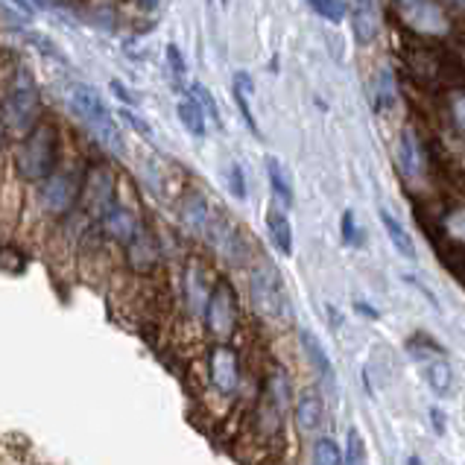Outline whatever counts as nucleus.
Listing matches in <instances>:
<instances>
[{
	"label": "nucleus",
	"instance_id": "5",
	"mask_svg": "<svg viewBox=\"0 0 465 465\" xmlns=\"http://www.w3.org/2000/svg\"><path fill=\"white\" fill-rule=\"evenodd\" d=\"M79 190H83V181L74 173V170H53L44 181L42 190H38V199H42V208L47 214H68L70 208L76 205Z\"/></svg>",
	"mask_w": 465,
	"mask_h": 465
},
{
	"label": "nucleus",
	"instance_id": "22",
	"mask_svg": "<svg viewBox=\"0 0 465 465\" xmlns=\"http://www.w3.org/2000/svg\"><path fill=\"white\" fill-rule=\"evenodd\" d=\"M126 255H129V264H132L135 269H147L156 261V249H153V244H149V237L144 235V228H140L138 235L126 244Z\"/></svg>",
	"mask_w": 465,
	"mask_h": 465
},
{
	"label": "nucleus",
	"instance_id": "3",
	"mask_svg": "<svg viewBox=\"0 0 465 465\" xmlns=\"http://www.w3.org/2000/svg\"><path fill=\"white\" fill-rule=\"evenodd\" d=\"M38 117V88L27 68H18L4 97V120L12 129H33Z\"/></svg>",
	"mask_w": 465,
	"mask_h": 465
},
{
	"label": "nucleus",
	"instance_id": "17",
	"mask_svg": "<svg viewBox=\"0 0 465 465\" xmlns=\"http://www.w3.org/2000/svg\"><path fill=\"white\" fill-rule=\"evenodd\" d=\"M267 176H269V185H272V194L278 196L281 205H293V181H290V173L287 167L281 164L278 158H267Z\"/></svg>",
	"mask_w": 465,
	"mask_h": 465
},
{
	"label": "nucleus",
	"instance_id": "6",
	"mask_svg": "<svg viewBox=\"0 0 465 465\" xmlns=\"http://www.w3.org/2000/svg\"><path fill=\"white\" fill-rule=\"evenodd\" d=\"M396 6L404 18V24L410 29H416V33H424V36L448 33V18H445V12L433 4V0H401Z\"/></svg>",
	"mask_w": 465,
	"mask_h": 465
},
{
	"label": "nucleus",
	"instance_id": "12",
	"mask_svg": "<svg viewBox=\"0 0 465 465\" xmlns=\"http://www.w3.org/2000/svg\"><path fill=\"white\" fill-rule=\"evenodd\" d=\"M103 228L108 231L111 237L120 240V244H129L138 231H140V222L138 217L132 214V211H126V208H120V205H111L106 214H103Z\"/></svg>",
	"mask_w": 465,
	"mask_h": 465
},
{
	"label": "nucleus",
	"instance_id": "25",
	"mask_svg": "<svg viewBox=\"0 0 465 465\" xmlns=\"http://www.w3.org/2000/svg\"><path fill=\"white\" fill-rule=\"evenodd\" d=\"M340 462H342V453L331 439H319L313 445V465H340Z\"/></svg>",
	"mask_w": 465,
	"mask_h": 465
},
{
	"label": "nucleus",
	"instance_id": "27",
	"mask_svg": "<svg viewBox=\"0 0 465 465\" xmlns=\"http://www.w3.org/2000/svg\"><path fill=\"white\" fill-rule=\"evenodd\" d=\"M190 97L196 100V103L202 106V111L214 120V124H220V108H217V103H214V97H211V91L205 88V85H199V83H194L190 85Z\"/></svg>",
	"mask_w": 465,
	"mask_h": 465
},
{
	"label": "nucleus",
	"instance_id": "8",
	"mask_svg": "<svg viewBox=\"0 0 465 465\" xmlns=\"http://www.w3.org/2000/svg\"><path fill=\"white\" fill-rule=\"evenodd\" d=\"M410 351L421 363V375H424V381L430 383V389L439 392V396H445V392L451 389V366H448V360H445L433 346L421 349L419 342H410Z\"/></svg>",
	"mask_w": 465,
	"mask_h": 465
},
{
	"label": "nucleus",
	"instance_id": "15",
	"mask_svg": "<svg viewBox=\"0 0 465 465\" xmlns=\"http://www.w3.org/2000/svg\"><path fill=\"white\" fill-rule=\"evenodd\" d=\"M381 222H383V231H387V237L392 240V246L398 249V255L401 258H407V261H416V246H413V237H410V231L401 226V222L389 214L387 208H381Z\"/></svg>",
	"mask_w": 465,
	"mask_h": 465
},
{
	"label": "nucleus",
	"instance_id": "18",
	"mask_svg": "<svg viewBox=\"0 0 465 465\" xmlns=\"http://www.w3.org/2000/svg\"><path fill=\"white\" fill-rule=\"evenodd\" d=\"M252 91H255V85H252V79L249 74H235V103L240 108V115H244L246 120V126L252 129L255 135H261V129H258V120H255V111H252Z\"/></svg>",
	"mask_w": 465,
	"mask_h": 465
},
{
	"label": "nucleus",
	"instance_id": "39",
	"mask_svg": "<svg viewBox=\"0 0 465 465\" xmlns=\"http://www.w3.org/2000/svg\"><path fill=\"white\" fill-rule=\"evenodd\" d=\"M396 4H401V0H396Z\"/></svg>",
	"mask_w": 465,
	"mask_h": 465
},
{
	"label": "nucleus",
	"instance_id": "19",
	"mask_svg": "<svg viewBox=\"0 0 465 465\" xmlns=\"http://www.w3.org/2000/svg\"><path fill=\"white\" fill-rule=\"evenodd\" d=\"M176 111H179V120H181V126L188 129L190 135H196V138H202L205 135V111H202V106L196 103L194 97H185V100H179V106H176Z\"/></svg>",
	"mask_w": 465,
	"mask_h": 465
},
{
	"label": "nucleus",
	"instance_id": "16",
	"mask_svg": "<svg viewBox=\"0 0 465 465\" xmlns=\"http://www.w3.org/2000/svg\"><path fill=\"white\" fill-rule=\"evenodd\" d=\"M301 349H305V355L310 357L313 369L319 372V378L325 381V387L331 389L333 387V366H331V357L325 355V349H322L317 342V337L308 333V331H301Z\"/></svg>",
	"mask_w": 465,
	"mask_h": 465
},
{
	"label": "nucleus",
	"instance_id": "21",
	"mask_svg": "<svg viewBox=\"0 0 465 465\" xmlns=\"http://www.w3.org/2000/svg\"><path fill=\"white\" fill-rule=\"evenodd\" d=\"M322 401L319 396H305L299 404H296V421H299V428L301 430H319V424H322Z\"/></svg>",
	"mask_w": 465,
	"mask_h": 465
},
{
	"label": "nucleus",
	"instance_id": "9",
	"mask_svg": "<svg viewBox=\"0 0 465 465\" xmlns=\"http://www.w3.org/2000/svg\"><path fill=\"white\" fill-rule=\"evenodd\" d=\"M111 194H115V181L106 173V170H91L83 181V190H79V199L91 214L103 217L111 208Z\"/></svg>",
	"mask_w": 465,
	"mask_h": 465
},
{
	"label": "nucleus",
	"instance_id": "24",
	"mask_svg": "<svg viewBox=\"0 0 465 465\" xmlns=\"http://www.w3.org/2000/svg\"><path fill=\"white\" fill-rule=\"evenodd\" d=\"M308 6L331 24H340L349 18V6L342 4V0H308Z\"/></svg>",
	"mask_w": 465,
	"mask_h": 465
},
{
	"label": "nucleus",
	"instance_id": "38",
	"mask_svg": "<svg viewBox=\"0 0 465 465\" xmlns=\"http://www.w3.org/2000/svg\"><path fill=\"white\" fill-rule=\"evenodd\" d=\"M453 4H460V6H465V0H453Z\"/></svg>",
	"mask_w": 465,
	"mask_h": 465
},
{
	"label": "nucleus",
	"instance_id": "29",
	"mask_svg": "<svg viewBox=\"0 0 465 465\" xmlns=\"http://www.w3.org/2000/svg\"><path fill=\"white\" fill-rule=\"evenodd\" d=\"M445 228H448V235L453 240H460V244H465V208L453 211V214L445 217Z\"/></svg>",
	"mask_w": 465,
	"mask_h": 465
},
{
	"label": "nucleus",
	"instance_id": "26",
	"mask_svg": "<svg viewBox=\"0 0 465 465\" xmlns=\"http://www.w3.org/2000/svg\"><path fill=\"white\" fill-rule=\"evenodd\" d=\"M346 465H366V445L357 428L349 430V445H346Z\"/></svg>",
	"mask_w": 465,
	"mask_h": 465
},
{
	"label": "nucleus",
	"instance_id": "11",
	"mask_svg": "<svg viewBox=\"0 0 465 465\" xmlns=\"http://www.w3.org/2000/svg\"><path fill=\"white\" fill-rule=\"evenodd\" d=\"M398 167L404 170V176L407 179H421L424 167H428L424 149L419 144V135L413 132V129H404L401 138H398Z\"/></svg>",
	"mask_w": 465,
	"mask_h": 465
},
{
	"label": "nucleus",
	"instance_id": "1",
	"mask_svg": "<svg viewBox=\"0 0 465 465\" xmlns=\"http://www.w3.org/2000/svg\"><path fill=\"white\" fill-rule=\"evenodd\" d=\"M70 106L79 115V120L94 132V138L103 144L111 153H124V138H120V129L115 124V115L108 111V106L103 103L97 88H91L85 83H76L70 88Z\"/></svg>",
	"mask_w": 465,
	"mask_h": 465
},
{
	"label": "nucleus",
	"instance_id": "28",
	"mask_svg": "<svg viewBox=\"0 0 465 465\" xmlns=\"http://www.w3.org/2000/svg\"><path fill=\"white\" fill-rule=\"evenodd\" d=\"M340 235H342V244H346V246H357V244H360V231H357L355 211H351V208L342 211V220H340Z\"/></svg>",
	"mask_w": 465,
	"mask_h": 465
},
{
	"label": "nucleus",
	"instance_id": "37",
	"mask_svg": "<svg viewBox=\"0 0 465 465\" xmlns=\"http://www.w3.org/2000/svg\"><path fill=\"white\" fill-rule=\"evenodd\" d=\"M410 465H421V462H419L416 457H410Z\"/></svg>",
	"mask_w": 465,
	"mask_h": 465
},
{
	"label": "nucleus",
	"instance_id": "40",
	"mask_svg": "<svg viewBox=\"0 0 465 465\" xmlns=\"http://www.w3.org/2000/svg\"><path fill=\"white\" fill-rule=\"evenodd\" d=\"M222 4H226V0H222Z\"/></svg>",
	"mask_w": 465,
	"mask_h": 465
},
{
	"label": "nucleus",
	"instance_id": "10",
	"mask_svg": "<svg viewBox=\"0 0 465 465\" xmlns=\"http://www.w3.org/2000/svg\"><path fill=\"white\" fill-rule=\"evenodd\" d=\"M211 381L220 392H235L237 381H240V369H237V355L228 346H217L214 355H211Z\"/></svg>",
	"mask_w": 465,
	"mask_h": 465
},
{
	"label": "nucleus",
	"instance_id": "4",
	"mask_svg": "<svg viewBox=\"0 0 465 465\" xmlns=\"http://www.w3.org/2000/svg\"><path fill=\"white\" fill-rule=\"evenodd\" d=\"M249 290H252V301H255L258 313H264L267 319H285L287 317V293L281 285L278 272L272 267H255L249 276Z\"/></svg>",
	"mask_w": 465,
	"mask_h": 465
},
{
	"label": "nucleus",
	"instance_id": "36",
	"mask_svg": "<svg viewBox=\"0 0 465 465\" xmlns=\"http://www.w3.org/2000/svg\"><path fill=\"white\" fill-rule=\"evenodd\" d=\"M12 4H18V6L27 9V12H29V9H33V6H38V0H12Z\"/></svg>",
	"mask_w": 465,
	"mask_h": 465
},
{
	"label": "nucleus",
	"instance_id": "33",
	"mask_svg": "<svg viewBox=\"0 0 465 465\" xmlns=\"http://www.w3.org/2000/svg\"><path fill=\"white\" fill-rule=\"evenodd\" d=\"M430 421H433V428H437V433H445V416H442V410L433 407L430 410Z\"/></svg>",
	"mask_w": 465,
	"mask_h": 465
},
{
	"label": "nucleus",
	"instance_id": "2",
	"mask_svg": "<svg viewBox=\"0 0 465 465\" xmlns=\"http://www.w3.org/2000/svg\"><path fill=\"white\" fill-rule=\"evenodd\" d=\"M15 167L27 181H44L56 167V129L47 124H36L18 147Z\"/></svg>",
	"mask_w": 465,
	"mask_h": 465
},
{
	"label": "nucleus",
	"instance_id": "13",
	"mask_svg": "<svg viewBox=\"0 0 465 465\" xmlns=\"http://www.w3.org/2000/svg\"><path fill=\"white\" fill-rule=\"evenodd\" d=\"M181 222L194 231V235H202L205 237L208 235V226H211V220H214V214H211V208H208V202L202 199L199 194H190L185 202H181Z\"/></svg>",
	"mask_w": 465,
	"mask_h": 465
},
{
	"label": "nucleus",
	"instance_id": "20",
	"mask_svg": "<svg viewBox=\"0 0 465 465\" xmlns=\"http://www.w3.org/2000/svg\"><path fill=\"white\" fill-rule=\"evenodd\" d=\"M355 29L360 42H372L378 33V18H375V0H355Z\"/></svg>",
	"mask_w": 465,
	"mask_h": 465
},
{
	"label": "nucleus",
	"instance_id": "35",
	"mask_svg": "<svg viewBox=\"0 0 465 465\" xmlns=\"http://www.w3.org/2000/svg\"><path fill=\"white\" fill-rule=\"evenodd\" d=\"M360 313H366V317H372V319H378V310L375 308H369V305H363V301H357V305H355Z\"/></svg>",
	"mask_w": 465,
	"mask_h": 465
},
{
	"label": "nucleus",
	"instance_id": "7",
	"mask_svg": "<svg viewBox=\"0 0 465 465\" xmlns=\"http://www.w3.org/2000/svg\"><path fill=\"white\" fill-rule=\"evenodd\" d=\"M235 319H237V305H235V293L228 285H217L214 293L208 296L205 305V322L211 333L217 337H228L235 331Z\"/></svg>",
	"mask_w": 465,
	"mask_h": 465
},
{
	"label": "nucleus",
	"instance_id": "32",
	"mask_svg": "<svg viewBox=\"0 0 465 465\" xmlns=\"http://www.w3.org/2000/svg\"><path fill=\"white\" fill-rule=\"evenodd\" d=\"M451 115H453V124H457L462 132H465V94L460 97H453V103H451Z\"/></svg>",
	"mask_w": 465,
	"mask_h": 465
},
{
	"label": "nucleus",
	"instance_id": "34",
	"mask_svg": "<svg viewBox=\"0 0 465 465\" xmlns=\"http://www.w3.org/2000/svg\"><path fill=\"white\" fill-rule=\"evenodd\" d=\"M111 91H115V94L124 100V103H132V94H129V91L120 85V83H111Z\"/></svg>",
	"mask_w": 465,
	"mask_h": 465
},
{
	"label": "nucleus",
	"instance_id": "23",
	"mask_svg": "<svg viewBox=\"0 0 465 465\" xmlns=\"http://www.w3.org/2000/svg\"><path fill=\"white\" fill-rule=\"evenodd\" d=\"M392 103H396V79H392V70L383 68L375 76V106L383 111L392 108Z\"/></svg>",
	"mask_w": 465,
	"mask_h": 465
},
{
	"label": "nucleus",
	"instance_id": "31",
	"mask_svg": "<svg viewBox=\"0 0 465 465\" xmlns=\"http://www.w3.org/2000/svg\"><path fill=\"white\" fill-rule=\"evenodd\" d=\"M228 188H231V194H235L237 199L246 196V181H244V170H240V164L228 167Z\"/></svg>",
	"mask_w": 465,
	"mask_h": 465
},
{
	"label": "nucleus",
	"instance_id": "30",
	"mask_svg": "<svg viewBox=\"0 0 465 465\" xmlns=\"http://www.w3.org/2000/svg\"><path fill=\"white\" fill-rule=\"evenodd\" d=\"M167 62H170V70H173V76L181 83V79L188 76V65H185V56H181V50L176 44L167 47Z\"/></svg>",
	"mask_w": 465,
	"mask_h": 465
},
{
	"label": "nucleus",
	"instance_id": "14",
	"mask_svg": "<svg viewBox=\"0 0 465 465\" xmlns=\"http://www.w3.org/2000/svg\"><path fill=\"white\" fill-rule=\"evenodd\" d=\"M267 231H269V240L281 255H293V228H290V220L285 211L278 208H269L267 214Z\"/></svg>",
	"mask_w": 465,
	"mask_h": 465
}]
</instances>
